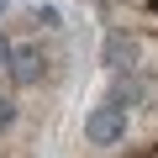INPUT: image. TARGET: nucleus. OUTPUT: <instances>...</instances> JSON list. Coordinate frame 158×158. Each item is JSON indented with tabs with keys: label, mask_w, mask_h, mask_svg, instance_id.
<instances>
[{
	"label": "nucleus",
	"mask_w": 158,
	"mask_h": 158,
	"mask_svg": "<svg viewBox=\"0 0 158 158\" xmlns=\"http://www.w3.org/2000/svg\"><path fill=\"white\" fill-rule=\"evenodd\" d=\"M106 63H111V69H127V63H132V42H127L121 32L106 37Z\"/></svg>",
	"instance_id": "3"
},
{
	"label": "nucleus",
	"mask_w": 158,
	"mask_h": 158,
	"mask_svg": "<svg viewBox=\"0 0 158 158\" xmlns=\"http://www.w3.org/2000/svg\"><path fill=\"white\" fill-rule=\"evenodd\" d=\"M85 137H90L95 148H111V142H121V137H127V106L106 100L100 111H90V121H85Z\"/></svg>",
	"instance_id": "1"
},
{
	"label": "nucleus",
	"mask_w": 158,
	"mask_h": 158,
	"mask_svg": "<svg viewBox=\"0 0 158 158\" xmlns=\"http://www.w3.org/2000/svg\"><path fill=\"white\" fill-rule=\"evenodd\" d=\"M11 58H16V53H11V42H6V37H0V69H6Z\"/></svg>",
	"instance_id": "5"
},
{
	"label": "nucleus",
	"mask_w": 158,
	"mask_h": 158,
	"mask_svg": "<svg viewBox=\"0 0 158 158\" xmlns=\"http://www.w3.org/2000/svg\"><path fill=\"white\" fill-rule=\"evenodd\" d=\"M37 74H42V58H37V48H21V53L11 58V79H16V85H37Z\"/></svg>",
	"instance_id": "2"
},
{
	"label": "nucleus",
	"mask_w": 158,
	"mask_h": 158,
	"mask_svg": "<svg viewBox=\"0 0 158 158\" xmlns=\"http://www.w3.org/2000/svg\"><path fill=\"white\" fill-rule=\"evenodd\" d=\"M11 121H16V106H11V100H6V95H0V132H6V127H11Z\"/></svg>",
	"instance_id": "4"
}]
</instances>
